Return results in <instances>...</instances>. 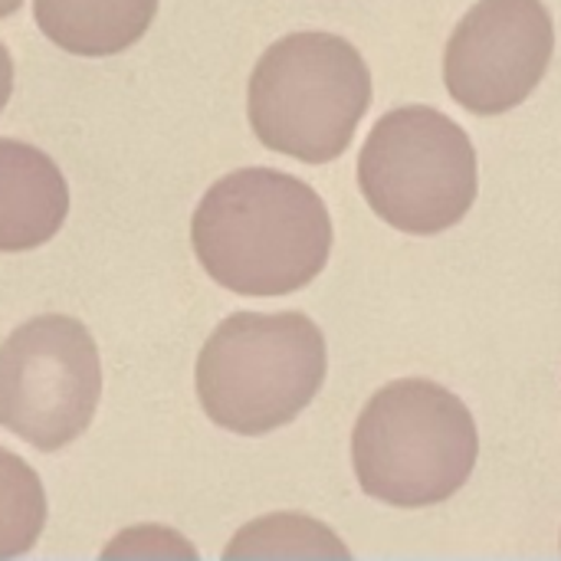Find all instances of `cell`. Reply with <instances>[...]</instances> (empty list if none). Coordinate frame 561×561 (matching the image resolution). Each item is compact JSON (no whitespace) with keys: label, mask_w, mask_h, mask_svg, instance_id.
I'll list each match as a JSON object with an SVG mask.
<instances>
[{"label":"cell","mask_w":561,"mask_h":561,"mask_svg":"<svg viewBox=\"0 0 561 561\" xmlns=\"http://www.w3.org/2000/svg\"><path fill=\"white\" fill-rule=\"evenodd\" d=\"M191 243L217 286L237 296H289L325 270L332 217L306 181L240 168L201 197Z\"/></svg>","instance_id":"cell-1"},{"label":"cell","mask_w":561,"mask_h":561,"mask_svg":"<svg viewBox=\"0 0 561 561\" xmlns=\"http://www.w3.org/2000/svg\"><path fill=\"white\" fill-rule=\"evenodd\" d=\"M477 457L480 434L470 408L427 378L385 385L352 434L362 490L398 510L447 503L470 480Z\"/></svg>","instance_id":"cell-2"},{"label":"cell","mask_w":561,"mask_h":561,"mask_svg":"<svg viewBox=\"0 0 561 561\" xmlns=\"http://www.w3.org/2000/svg\"><path fill=\"white\" fill-rule=\"evenodd\" d=\"M325 368V339L309 316L237 312L201 348L197 398L217 427L260 437L316 401Z\"/></svg>","instance_id":"cell-3"},{"label":"cell","mask_w":561,"mask_h":561,"mask_svg":"<svg viewBox=\"0 0 561 561\" xmlns=\"http://www.w3.org/2000/svg\"><path fill=\"white\" fill-rule=\"evenodd\" d=\"M368 105V62L335 33H289L276 39L253 66L247 92L256 138L270 151L306 164L345 154Z\"/></svg>","instance_id":"cell-4"},{"label":"cell","mask_w":561,"mask_h":561,"mask_svg":"<svg viewBox=\"0 0 561 561\" xmlns=\"http://www.w3.org/2000/svg\"><path fill=\"white\" fill-rule=\"evenodd\" d=\"M358 184L385 224L434 237L457 227L477 201V148L444 112L401 105L375 122L358 154Z\"/></svg>","instance_id":"cell-5"},{"label":"cell","mask_w":561,"mask_h":561,"mask_svg":"<svg viewBox=\"0 0 561 561\" xmlns=\"http://www.w3.org/2000/svg\"><path fill=\"white\" fill-rule=\"evenodd\" d=\"M102 362L72 316H36L0 342V427L53 454L95 417Z\"/></svg>","instance_id":"cell-6"},{"label":"cell","mask_w":561,"mask_h":561,"mask_svg":"<svg viewBox=\"0 0 561 561\" xmlns=\"http://www.w3.org/2000/svg\"><path fill=\"white\" fill-rule=\"evenodd\" d=\"M556 23L542 0H480L457 23L444 53V82L473 115L523 105L549 72Z\"/></svg>","instance_id":"cell-7"},{"label":"cell","mask_w":561,"mask_h":561,"mask_svg":"<svg viewBox=\"0 0 561 561\" xmlns=\"http://www.w3.org/2000/svg\"><path fill=\"white\" fill-rule=\"evenodd\" d=\"M69 214V184L56 161L16 138H0V253L49 243Z\"/></svg>","instance_id":"cell-8"},{"label":"cell","mask_w":561,"mask_h":561,"mask_svg":"<svg viewBox=\"0 0 561 561\" xmlns=\"http://www.w3.org/2000/svg\"><path fill=\"white\" fill-rule=\"evenodd\" d=\"M158 0H33L36 26L72 56H115L135 46Z\"/></svg>","instance_id":"cell-9"},{"label":"cell","mask_w":561,"mask_h":561,"mask_svg":"<svg viewBox=\"0 0 561 561\" xmlns=\"http://www.w3.org/2000/svg\"><path fill=\"white\" fill-rule=\"evenodd\" d=\"M46 526V493L36 470L0 447V561L33 552Z\"/></svg>","instance_id":"cell-10"},{"label":"cell","mask_w":561,"mask_h":561,"mask_svg":"<svg viewBox=\"0 0 561 561\" xmlns=\"http://www.w3.org/2000/svg\"><path fill=\"white\" fill-rule=\"evenodd\" d=\"M10 92H13V56H10V49L0 43V112H3V105L10 102Z\"/></svg>","instance_id":"cell-11"},{"label":"cell","mask_w":561,"mask_h":561,"mask_svg":"<svg viewBox=\"0 0 561 561\" xmlns=\"http://www.w3.org/2000/svg\"><path fill=\"white\" fill-rule=\"evenodd\" d=\"M20 7H23V0H0V20H3V16H13Z\"/></svg>","instance_id":"cell-12"}]
</instances>
